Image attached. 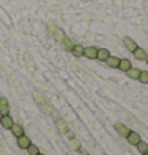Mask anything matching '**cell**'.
<instances>
[{
	"label": "cell",
	"instance_id": "cell-5",
	"mask_svg": "<svg viewBox=\"0 0 148 155\" xmlns=\"http://www.w3.org/2000/svg\"><path fill=\"white\" fill-rule=\"evenodd\" d=\"M126 139H128V142H129L131 146H137L139 142L142 141V137H140V134H139V133H135V131L131 130V133L126 136Z\"/></svg>",
	"mask_w": 148,
	"mask_h": 155
},
{
	"label": "cell",
	"instance_id": "cell-3",
	"mask_svg": "<svg viewBox=\"0 0 148 155\" xmlns=\"http://www.w3.org/2000/svg\"><path fill=\"white\" fill-rule=\"evenodd\" d=\"M0 125H2V128H5V130H11V126L14 125V120L10 117V114L8 115H0Z\"/></svg>",
	"mask_w": 148,
	"mask_h": 155
},
{
	"label": "cell",
	"instance_id": "cell-17",
	"mask_svg": "<svg viewBox=\"0 0 148 155\" xmlns=\"http://www.w3.org/2000/svg\"><path fill=\"white\" fill-rule=\"evenodd\" d=\"M11 133H13L16 137H19V136H22V134H24V128H22L21 125L14 123L13 126H11Z\"/></svg>",
	"mask_w": 148,
	"mask_h": 155
},
{
	"label": "cell",
	"instance_id": "cell-22",
	"mask_svg": "<svg viewBox=\"0 0 148 155\" xmlns=\"http://www.w3.org/2000/svg\"><path fill=\"white\" fill-rule=\"evenodd\" d=\"M26 150H27V153H29V155H37V153H40L38 147H37V146H33V144H30L29 147L26 149Z\"/></svg>",
	"mask_w": 148,
	"mask_h": 155
},
{
	"label": "cell",
	"instance_id": "cell-15",
	"mask_svg": "<svg viewBox=\"0 0 148 155\" xmlns=\"http://www.w3.org/2000/svg\"><path fill=\"white\" fill-rule=\"evenodd\" d=\"M30 144H32V142H30V139H29L26 134H22V136L18 137V146H19L21 149H27Z\"/></svg>",
	"mask_w": 148,
	"mask_h": 155
},
{
	"label": "cell",
	"instance_id": "cell-13",
	"mask_svg": "<svg viewBox=\"0 0 148 155\" xmlns=\"http://www.w3.org/2000/svg\"><path fill=\"white\" fill-rule=\"evenodd\" d=\"M140 72H142V71H140L139 67H134V66H132V67H131L129 71L126 72V75H128L129 78H132V80H139V77H140Z\"/></svg>",
	"mask_w": 148,
	"mask_h": 155
},
{
	"label": "cell",
	"instance_id": "cell-11",
	"mask_svg": "<svg viewBox=\"0 0 148 155\" xmlns=\"http://www.w3.org/2000/svg\"><path fill=\"white\" fill-rule=\"evenodd\" d=\"M109 56H110V51L107 50V48H99L97 50V61L105 62L107 59H109Z\"/></svg>",
	"mask_w": 148,
	"mask_h": 155
},
{
	"label": "cell",
	"instance_id": "cell-4",
	"mask_svg": "<svg viewBox=\"0 0 148 155\" xmlns=\"http://www.w3.org/2000/svg\"><path fill=\"white\" fill-rule=\"evenodd\" d=\"M115 130H116V133L119 134V136H123V137H126L129 133H131V128L128 125H124V123H121V122H118L116 125H115Z\"/></svg>",
	"mask_w": 148,
	"mask_h": 155
},
{
	"label": "cell",
	"instance_id": "cell-1",
	"mask_svg": "<svg viewBox=\"0 0 148 155\" xmlns=\"http://www.w3.org/2000/svg\"><path fill=\"white\" fill-rule=\"evenodd\" d=\"M33 97H35V101L38 102V106L42 107V110H43L45 114H53V107L49 106V102L45 99L43 96H40L38 93H35V94H33Z\"/></svg>",
	"mask_w": 148,
	"mask_h": 155
},
{
	"label": "cell",
	"instance_id": "cell-2",
	"mask_svg": "<svg viewBox=\"0 0 148 155\" xmlns=\"http://www.w3.org/2000/svg\"><path fill=\"white\" fill-rule=\"evenodd\" d=\"M48 29H49L51 34H53V37H54L56 40H59V42H62V40H64V37H65L64 31H62L61 27L56 26L54 22H49V24H48Z\"/></svg>",
	"mask_w": 148,
	"mask_h": 155
},
{
	"label": "cell",
	"instance_id": "cell-8",
	"mask_svg": "<svg viewBox=\"0 0 148 155\" xmlns=\"http://www.w3.org/2000/svg\"><path fill=\"white\" fill-rule=\"evenodd\" d=\"M123 43H124V47H126L131 53H132V51H135V48L139 47V45L135 43V40H132L131 37H124V38H123Z\"/></svg>",
	"mask_w": 148,
	"mask_h": 155
},
{
	"label": "cell",
	"instance_id": "cell-24",
	"mask_svg": "<svg viewBox=\"0 0 148 155\" xmlns=\"http://www.w3.org/2000/svg\"><path fill=\"white\" fill-rule=\"evenodd\" d=\"M37 155H43V153H37Z\"/></svg>",
	"mask_w": 148,
	"mask_h": 155
},
{
	"label": "cell",
	"instance_id": "cell-16",
	"mask_svg": "<svg viewBox=\"0 0 148 155\" xmlns=\"http://www.w3.org/2000/svg\"><path fill=\"white\" fill-rule=\"evenodd\" d=\"M105 64L109 66V67H112V69H118V66H119V58H116V56H109V59L105 61Z\"/></svg>",
	"mask_w": 148,
	"mask_h": 155
},
{
	"label": "cell",
	"instance_id": "cell-25",
	"mask_svg": "<svg viewBox=\"0 0 148 155\" xmlns=\"http://www.w3.org/2000/svg\"><path fill=\"white\" fill-rule=\"evenodd\" d=\"M143 155H148V152H146V153H143Z\"/></svg>",
	"mask_w": 148,
	"mask_h": 155
},
{
	"label": "cell",
	"instance_id": "cell-7",
	"mask_svg": "<svg viewBox=\"0 0 148 155\" xmlns=\"http://www.w3.org/2000/svg\"><path fill=\"white\" fill-rule=\"evenodd\" d=\"M97 50L96 47H86L84 48V58L88 59H97Z\"/></svg>",
	"mask_w": 148,
	"mask_h": 155
},
{
	"label": "cell",
	"instance_id": "cell-18",
	"mask_svg": "<svg viewBox=\"0 0 148 155\" xmlns=\"http://www.w3.org/2000/svg\"><path fill=\"white\" fill-rule=\"evenodd\" d=\"M56 125H58V128H59V131H61V133H67V131H69V128H67V125H65V122H64V120H62V118H56Z\"/></svg>",
	"mask_w": 148,
	"mask_h": 155
},
{
	"label": "cell",
	"instance_id": "cell-19",
	"mask_svg": "<svg viewBox=\"0 0 148 155\" xmlns=\"http://www.w3.org/2000/svg\"><path fill=\"white\" fill-rule=\"evenodd\" d=\"M135 147H137V150H139V152H140L142 155L148 152V142H143V141H140V142H139V144L135 146Z\"/></svg>",
	"mask_w": 148,
	"mask_h": 155
},
{
	"label": "cell",
	"instance_id": "cell-12",
	"mask_svg": "<svg viewBox=\"0 0 148 155\" xmlns=\"http://www.w3.org/2000/svg\"><path fill=\"white\" fill-rule=\"evenodd\" d=\"M61 43H62V47H64V50L69 51V53H72L73 47H75V42H73L72 38H69V37H64V40H62Z\"/></svg>",
	"mask_w": 148,
	"mask_h": 155
},
{
	"label": "cell",
	"instance_id": "cell-6",
	"mask_svg": "<svg viewBox=\"0 0 148 155\" xmlns=\"http://www.w3.org/2000/svg\"><path fill=\"white\" fill-rule=\"evenodd\" d=\"M10 114V102L7 97H0V115H8Z\"/></svg>",
	"mask_w": 148,
	"mask_h": 155
},
{
	"label": "cell",
	"instance_id": "cell-9",
	"mask_svg": "<svg viewBox=\"0 0 148 155\" xmlns=\"http://www.w3.org/2000/svg\"><path fill=\"white\" fill-rule=\"evenodd\" d=\"M131 67H132V62H131V59H128V58L119 59V66H118V69H119L121 72H128Z\"/></svg>",
	"mask_w": 148,
	"mask_h": 155
},
{
	"label": "cell",
	"instance_id": "cell-21",
	"mask_svg": "<svg viewBox=\"0 0 148 155\" xmlns=\"http://www.w3.org/2000/svg\"><path fill=\"white\" fill-rule=\"evenodd\" d=\"M69 144H70V147L73 149V150H80V147H81V146H80V141L77 139V137H72Z\"/></svg>",
	"mask_w": 148,
	"mask_h": 155
},
{
	"label": "cell",
	"instance_id": "cell-14",
	"mask_svg": "<svg viewBox=\"0 0 148 155\" xmlns=\"http://www.w3.org/2000/svg\"><path fill=\"white\" fill-rule=\"evenodd\" d=\"M72 54L75 56V58H81V56H84V47L80 43H75V47H73L72 50Z\"/></svg>",
	"mask_w": 148,
	"mask_h": 155
},
{
	"label": "cell",
	"instance_id": "cell-10",
	"mask_svg": "<svg viewBox=\"0 0 148 155\" xmlns=\"http://www.w3.org/2000/svg\"><path fill=\"white\" fill-rule=\"evenodd\" d=\"M132 56L137 61H145V58H146V51L143 50V48H140V47H137L135 48V51H132Z\"/></svg>",
	"mask_w": 148,
	"mask_h": 155
},
{
	"label": "cell",
	"instance_id": "cell-23",
	"mask_svg": "<svg viewBox=\"0 0 148 155\" xmlns=\"http://www.w3.org/2000/svg\"><path fill=\"white\" fill-rule=\"evenodd\" d=\"M145 62H146V66H148V53H146V58H145Z\"/></svg>",
	"mask_w": 148,
	"mask_h": 155
},
{
	"label": "cell",
	"instance_id": "cell-20",
	"mask_svg": "<svg viewBox=\"0 0 148 155\" xmlns=\"http://www.w3.org/2000/svg\"><path fill=\"white\" fill-rule=\"evenodd\" d=\"M139 82L143 83V85H148V71H142V72H140Z\"/></svg>",
	"mask_w": 148,
	"mask_h": 155
}]
</instances>
